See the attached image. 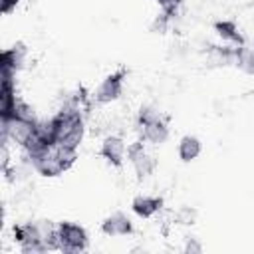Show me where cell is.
Wrapping results in <instances>:
<instances>
[{
    "label": "cell",
    "instance_id": "cell-13",
    "mask_svg": "<svg viewBox=\"0 0 254 254\" xmlns=\"http://www.w3.org/2000/svg\"><path fill=\"white\" fill-rule=\"evenodd\" d=\"M163 119H167V115L157 105H151V103L141 105L137 111V127H143V125H149L155 121H163Z\"/></svg>",
    "mask_w": 254,
    "mask_h": 254
},
{
    "label": "cell",
    "instance_id": "cell-6",
    "mask_svg": "<svg viewBox=\"0 0 254 254\" xmlns=\"http://www.w3.org/2000/svg\"><path fill=\"white\" fill-rule=\"evenodd\" d=\"M99 157L105 163H109L111 167L121 169L123 163H125V157H127V143H125V139L119 137V135L103 137V141L99 145Z\"/></svg>",
    "mask_w": 254,
    "mask_h": 254
},
{
    "label": "cell",
    "instance_id": "cell-9",
    "mask_svg": "<svg viewBox=\"0 0 254 254\" xmlns=\"http://www.w3.org/2000/svg\"><path fill=\"white\" fill-rule=\"evenodd\" d=\"M171 131H169V123L167 119L163 121H155V123H149V125H143L139 127V139L151 147H161L167 143Z\"/></svg>",
    "mask_w": 254,
    "mask_h": 254
},
{
    "label": "cell",
    "instance_id": "cell-5",
    "mask_svg": "<svg viewBox=\"0 0 254 254\" xmlns=\"http://www.w3.org/2000/svg\"><path fill=\"white\" fill-rule=\"evenodd\" d=\"M99 230L109 238H121V236H131L135 232V224L129 218V214H125L123 210H115L101 220Z\"/></svg>",
    "mask_w": 254,
    "mask_h": 254
},
{
    "label": "cell",
    "instance_id": "cell-15",
    "mask_svg": "<svg viewBox=\"0 0 254 254\" xmlns=\"http://www.w3.org/2000/svg\"><path fill=\"white\" fill-rule=\"evenodd\" d=\"M196 216H198V212H196L194 206H187V204H183V206H179V208L175 210V214H173V222H175V224H181V226H190V224L196 222Z\"/></svg>",
    "mask_w": 254,
    "mask_h": 254
},
{
    "label": "cell",
    "instance_id": "cell-2",
    "mask_svg": "<svg viewBox=\"0 0 254 254\" xmlns=\"http://www.w3.org/2000/svg\"><path fill=\"white\" fill-rule=\"evenodd\" d=\"M24 163H28L32 171H36L38 175H42L46 179H56L67 171L65 165L62 163L60 155H58L56 145H50V147L40 149L36 153L24 155Z\"/></svg>",
    "mask_w": 254,
    "mask_h": 254
},
{
    "label": "cell",
    "instance_id": "cell-7",
    "mask_svg": "<svg viewBox=\"0 0 254 254\" xmlns=\"http://www.w3.org/2000/svg\"><path fill=\"white\" fill-rule=\"evenodd\" d=\"M163 210V198L161 196H153V194H137L131 200V212L143 220L153 218L155 214H159Z\"/></svg>",
    "mask_w": 254,
    "mask_h": 254
},
{
    "label": "cell",
    "instance_id": "cell-17",
    "mask_svg": "<svg viewBox=\"0 0 254 254\" xmlns=\"http://www.w3.org/2000/svg\"><path fill=\"white\" fill-rule=\"evenodd\" d=\"M169 20H171V14H167V12L157 14V18H155L153 24H151V30H153V32H159V34H165V30H167V26H169Z\"/></svg>",
    "mask_w": 254,
    "mask_h": 254
},
{
    "label": "cell",
    "instance_id": "cell-10",
    "mask_svg": "<svg viewBox=\"0 0 254 254\" xmlns=\"http://www.w3.org/2000/svg\"><path fill=\"white\" fill-rule=\"evenodd\" d=\"M202 153V141L192 135V133H187L179 139L177 143V155L183 163H192L194 159H198Z\"/></svg>",
    "mask_w": 254,
    "mask_h": 254
},
{
    "label": "cell",
    "instance_id": "cell-3",
    "mask_svg": "<svg viewBox=\"0 0 254 254\" xmlns=\"http://www.w3.org/2000/svg\"><path fill=\"white\" fill-rule=\"evenodd\" d=\"M127 161H129V165L133 167L135 177H137L139 181L149 179V177L155 173V169H157V159H155V155L147 149V143H143L141 139L127 145Z\"/></svg>",
    "mask_w": 254,
    "mask_h": 254
},
{
    "label": "cell",
    "instance_id": "cell-8",
    "mask_svg": "<svg viewBox=\"0 0 254 254\" xmlns=\"http://www.w3.org/2000/svg\"><path fill=\"white\" fill-rule=\"evenodd\" d=\"M26 62H28V48L22 42L6 48L2 52V56H0V67L2 69H10L14 73H18L20 69H24Z\"/></svg>",
    "mask_w": 254,
    "mask_h": 254
},
{
    "label": "cell",
    "instance_id": "cell-11",
    "mask_svg": "<svg viewBox=\"0 0 254 254\" xmlns=\"http://www.w3.org/2000/svg\"><path fill=\"white\" fill-rule=\"evenodd\" d=\"M214 32L222 38V42H228L230 46H242L244 38L238 30V26L232 20H218L214 22Z\"/></svg>",
    "mask_w": 254,
    "mask_h": 254
},
{
    "label": "cell",
    "instance_id": "cell-19",
    "mask_svg": "<svg viewBox=\"0 0 254 254\" xmlns=\"http://www.w3.org/2000/svg\"><path fill=\"white\" fill-rule=\"evenodd\" d=\"M157 2H159V0H157Z\"/></svg>",
    "mask_w": 254,
    "mask_h": 254
},
{
    "label": "cell",
    "instance_id": "cell-1",
    "mask_svg": "<svg viewBox=\"0 0 254 254\" xmlns=\"http://www.w3.org/2000/svg\"><path fill=\"white\" fill-rule=\"evenodd\" d=\"M87 246H89V234L85 226L73 220L58 222V250L60 252L79 254V252H85Z\"/></svg>",
    "mask_w": 254,
    "mask_h": 254
},
{
    "label": "cell",
    "instance_id": "cell-14",
    "mask_svg": "<svg viewBox=\"0 0 254 254\" xmlns=\"http://www.w3.org/2000/svg\"><path fill=\"white\" fill-rule=\"evenodd\" d=\"M10 117H16V119L26 121V123H32V125H38L40 123L38 111L28 101H24V99H18V103H16V107H14V111H12Z\"/></svg>",
    "mask_w": 254,
    "mask_h": 254
},
{
    "label": "cell",
    "instance_id": "cell-18",
    "mask_svg": "<svg viewBox=\"0 0 254 254\" xmlns=\"http://www.w3.org/2000/svg\"><path fill=\"white\" fill-rule=\"evenodd\" d=\"M18 2H20V0H2V12L8 14L10 10H14V8L18 6Z\"/></svg>",
    "mask_w": 254,
    "mask_h": 254
},
{
    "label": "cell",
    "instance_id": "cell-4",
    "mask_svg": "<svg viewBox=\"0 0 254 254\" xmlns=\"http://www.w3.org/2000/svg\"><path fill=\"white\" fill-rule=\"evenodd\" d=\"M125 69H117L109 75H105L99 85L95 87L93 91V101L99 103V105H107V103H113L117 101L121 95H123V81H125Z\"/></svg>",
    "mask_w": 254,
    "mask_h": 254
},
{
    "label": "cell",
    "instance_id": "cell-16",
    "mask_svg": "<svg viewBox=\"0 0 254 254\" xmlns=\"http://www.w3.org/2000/svg\"><path fill=\"white\" fill-rule=\"evenodd\" d=\"M183 252L187 254H200L202 252V244L198 242L196 236H185V242H183Z\"/></svg>",
    "mask_w": 254,
    "mask_h": 254
},
{
    "label": "cell",
    "instance_id": "cell-12",
    "mask_svg": "<svg viewBox=\"0 0 254 254\" xmlns=\"http://www.w3.org/2000/svg\"><path fill=\"white\" fill-rule=\"evenodd\" d=\"M236 67H240L244 73L254 75V46H236Z\"/></svg>",
    "mask_w": 254,
    "mask_h": 254
}]
</instances>
